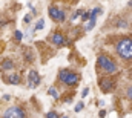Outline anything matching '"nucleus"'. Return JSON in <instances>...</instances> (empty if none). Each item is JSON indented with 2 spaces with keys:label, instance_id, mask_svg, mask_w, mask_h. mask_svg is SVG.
I'll return each mask as SVG.
<instances>
[{
  "label": "nucleus",
  "instance_id": "27",
  "mask_svg": "<svg viewBox=\"0 0 132 118\" xmlns=\"http://www.w3.org/2000/svg\"><path fill=\"white\" fill-rule=\"evenodd\" d=\"M74 2H77V0H74Z\"/></svg>",
  "mask_w": 132,
  "mask_h": 118
},
{
  "label": "nucleus",
  "instance_id": "14",
  "mask_svg": "<svg viewBox=\"0 0 132 118\" xmlns=\"http://www.w3.org/2000/svg\"><path fill=\"white\" fill-rule=\"evenodd\" d=\"M83 107H85V104H83V101H80V103H78V104H77V106L74 107V111H75V112H80V111H81Z\"/></svg>",
  "mask_w": 132,
  "mask_h": 118
},
{
  "label": "nucleus",
  "instance_id": "3",
  "mask_svg": "<svg viewBox=\"0 0 132 118\" xmlns=\"http://www.w3.org/2000/svg\"><path fill=\"white\" fill-rule=\"evenodd\" d=\"M59 81L63 83L65 86H75L80 83V75L74 71H69V69H60Z\"/></svg>",
  "mask_w": 132,
  "mask_h": 118
},
{
  "label": "nucleus",
  "instance_id": "9",
  "mask_svg": "<svg viewBox=\"0 0 132 118\" xmlns=\"http://www.w3.org/2000/svg\"><path fill=\"white\" fill-rule=\"evenodd\" d=\"M14 61L12 60H9V58H6V60H3L2 61V69L3 71H11V69H14Z\"/></svg>",
  "mask_w": 132,
  "mask_h": 118
},
{
  "label": "nucleus",
  "instance_id": "21",
  "mask_svg": "<svg viewBox=\"0 0 132 118\" xmlns=\"http://www.w3.org/2000/svg\"><path fill=\"white\" fill-rule=\"evenodd\" d=\"M88 94H89V89H88V88H85V89H83V92H81V97H86Z\"/></svg>",
  "mask_w": 132,
  "mask_h": 118
},
{
  "label": "nucleus",
  "instance_id": "4",
  "mask_svg": "<svg viewBox=\"0 0 132 118\" xmlns=\"http://www.w3.org/2000/svg\"><path fill=\"white\" fill-rule=\"evenodd\" d=\"M2 118H26V112L22 106H11L5 111Z\"/></svg>",
  "mask_w": 132,
  "mask_h": 118
},
{
  "label": "nucleus",
  "instance_id": "17",
  "mask_svg": "<svg viewBox=\"0 0 132 118\" xmlns=\"http://www.w3.org/2000/svg\"><path fill=\"white\" fill-rule=\"evenodd\" d=\"M14 38H15L17 41H20V40H22V32H20V31H15V34H14Z\"/></svg>",
  "mask_w": 132,
  "mask_h": 118
},
{
  "label": "nucleus",
  "instance_id": "15",
  "mask_svg": "<svg viewBox=\"0 0 132 118\" xmlns=\"http://www.w3.org/2000/svg\"><path fill=\"white\" fill-rule=\"evenodd\" d=\"M94 26H95V20H91V22L86 25V31H91L92 28H94Z\"/></svg>",
  "mask_w": 132,
  "mask_h": 118
},
{
  "label": "nucleus",
  "instance_id": "25",
  "mask_svg": "<svg viewBox=\"0 0 132 118\" xmlns=\"http://www.w3.org/2000/svg\"><path fill=\"white\" fill-rule=\"evenodd\" d=\"M131 77H132V69H131Z\"/></svg>",
  "mask_w": 132,
  "mask_h": 118
},
{
  "label": "nucleus",
  "instance_id": "10",
  "mask_svg": "<svg viewBox=\"0 0 132 118\" xmlns=\"http://www.w3.org/2000/svg\"><path fill=\"white\" fill-rule=\"evenodd\" d=\"M8 83H11V85H19V83H20V75H19V74H12V75H9Z\"/></svg>",
  "mask_w": 132,
  "mask_h": 118
},
{
  "label": "nucleus",
  "instance_id": "2",
  "mask_svg": "<svg viewBox=\"0 0 132 118\" xmlns=\"http://www.w3.org/2000/svg\"><path fill=\"white\" fill-rule=\"evenodd\" d=\"M97 66H98L100 71H103V74H108V75L115 74L118 71L117 63L111 58L109 55H106V54H100L98 57H97Z\"/></svg>",
  "mask_w": 132,
  "mask_h": 118
},
{
  "label": "nucleus",
  "instance_id": "1",
  "mask_svg": "<svg viewBox=\"0 0 132 118\" xmlns=\"http://www.w3.org/2000/svg\"><path fill=\"white\" fill-rule=\"evenodd\" d=\"M115 52L120 58L132 60V38H128V37L120 38L115 45Z\"/></svg>",
  "mask_w": 132,
  "mask_h": 118
},
{
  "label": "nucleus",
  "instance_id": "12",
  "mask_svg": "<svg viewBox=\"0 0 132 118\" xmlns=\"http://www.w3.org/2000/svg\"><path fill=\"white\" fill-rule=\"evenodd\" d=\"M101 12V9L100 8H95V9H92V12H91V20H95V17H97V14Z\"/></svg>",
  "mask_w": 132,
  "mask_h": 118
},
{
  "label": "nucleus",
  "instance_id": "19",
  "mask_svg": "<svg viewBox=\"0 0 132 118\" xmlns=\"http://www.w3.org/2000/svg\"><path fill=\"white\" fill-rule=\"evenodd\" d=\"M126 95H128V98H129V100H132V86H131V88H128V90H126Z\"/></svg>",
  "mask_w": 132,
  "mask_h": 118
},
{
  "label": "nucleus",
  "instance_id": "24",
  "mask_svg": "<svg viewBox=\"0 0 132 118\" xmlns=\"http://www.w3.org/2000/svg\"><path fill=\"white\" fill-rule=\"evenodd\" d=\"M129 6H132V2H131V3H129Z\"/></svg>",
  "mask_w": 132,
  "mask_h": 118
},
{
  "label": "nucleus",
  "instance_id": "7",
  "mask_svg": "<svg viewBox=\"0 0 132 118\" xmlns=\"http://www.w3.org/2000/svg\"><path fill=\"white\" fill-rule=\"evenodd\" d=\"M38 85H40V75H38V72L35 69L29 71V74H28V88L34 89V88H37Z\"/></svg>",
  "mask_w": 132,
  "mask_h": 118
},
{
  "label": "nucleus",
  "instance_id": "22",
  "mask_svg": "<svg viewBox=\"0 0 132 118\" xmlns=\"http://www.w3.org/2000/svg\"><path fill=\"white\" fill-rule=\"evenodd\" d=\"M98 117H100V118H104V117H106V111H100Z\"/></svg>",
  "mask_w": 132,
  "mask_h": 118
},
{
  "label": "nucleus",
  "instance_id": "5",
  "mask_svg": "<svg viewBox=\"0 0 132 118\" xmlns=\"http://www.w3.org/2000/svg\"><path fill=\"white\" fill-rule=\"evenodd\" d=\"M98 86H100V90H101V92L109 94V92H112V90L115 89V81H114V78H111V77H101L98 80Z\"/></svg>",
  "mask_w": 132,
  "mask_h": 118
},
{
  "label": "nucleus",
  "instance_id": "11",
  "mask_svg": "<svg viewBox=\"0 0 132 118\" xmlns=\"http://www.w3.org/2000/svg\"><path fill=\"white\" fill-rule=\"evenodd\" d=\"M48 94H49L51 97H54L55 100L59 98V92H57V89L54 88V86H52V88H49V89H48Z\"/></svg>",
  "mask_w": 132,
  "mask_h": 118
},
{
  "label": "nucleus",
  "instance_id": "20",
  "mask_svg": "<svg viewBox=\"0 0 132 118\" xmlns=\"http://www.w3.org/2000/svg\"><path fill=\"white\" fill-rule=\"evenodd\" d=\"M91 17V12H83V20H88Z\"/></svg>",
  "mask_w": 132,
  "mask_h": 118
},
{
  "label": "nucleus",
  "instance_id": "18",
  "mask_svg": "<svg viewBox=\"0 0 132 118\" xmlns=\"http://www.w3.org/2000/svg\"><path fill=\"white\" fill-rule=\"evenodd\" d=\"M60 115L57 114V112H49L48 115H46V118H59Z\"/></svg>",
  "mask_w": 132,
  "mask_h": 118
},
{
  "label": "nucleus",
  "instance_id": "26",
  "mask_svg": "<svg viewBox=\"0 0 132 118\" xmlns=\"http://www.w3.org/2000/svg\"><path fill=\"white\" fill-rule=\"evenodd\" d=\"M63 118H68V117H63Z\"/></svg>",
  "mask_w": 132,
  "mask_h": 118
},
{
  "label": "nucleus",
  "instance_id": "13",
  "mask_svg": "<svg viewBox=\"0 0 132 118\" xmlns=\"http://www.w3.org/2000/svg\"><path fill=\"white\" fill-rule=\"evenodd\" d=\"M43 26H45V20H43V19H40V20L37 22V25H35V31H40Z\"/></svg>",
  "mask_w": 132,
  "mask_h": 118
},
{
  "label": "nucleus",
  "instance_id": "16",
  "mask_svg": "<svg viewBox=\"0 0 132 118\" xmlns=\"http://www.w3.org/2000/svg\"><path fill=\"white\" fill-rule=\"evenodd\" d=\"M128 26H129V25H128L126 22H123V20H120V22H118V28H121V29H125V28H128Z\"/></svg>",
  "mask_w": 132,
  "mask_h": 118
},
{
  "label": "nucleus",
  "instance_id": "6",
  "mask_svg": "<svg viewBox=\"0 0 132 118\" xmlns=\"http://www.w3.org/2000/svg\"><path fill=\"white\" fill-rule=\"evenodd\" d=\"M48 12H49V17H51L54 22H57V23H62V22H65V19H66L65 11L59 9L57 6H49Z\"/></svg>",
  "mask_w": 132,
  "mask_h": 118
},
{
  "label": "nucleus",
  "instance_id": "8",
  "mask_svg": "<svg viewBox=\"0 0 132 118\" xmlns=\"http://www.w3.org/2000/svg\"><path fill=\"white\" fill-rule=\"evenodd\" d=\"M49 40H51V43H52L54 46H63V45L66 43V37L60 32V31L52 32L51 37H49Z\"/></svg>",
  "mask_w": 132,
  "mask_h": 118
},
{
  "label": "nucleus",
  "instance_id": "23",
  "mask_svg": "<svg viewBox=\"0 0 132 118\" xmlns=\"http://www.w3.org/2000/svg\"><path fill=\"white\" fill-rule=\"evenodd\" d=\"M28 22H31V15H26L25 17V23H28Z\"/></svg>",
  "mask_w": 132,
  "mask_h": 118
}]
</instances>
